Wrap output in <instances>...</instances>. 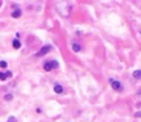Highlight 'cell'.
I'll use <instances>...</instances> for the list:
<instances>
[{
  "label": "cell",
  "instance_id": "1",
  "mask_svg": "<svg viewBox=\"0 0 141 122\" xmlns=\"http://www.w3.org/2000/svg\"><path fill=\"white\" fill-rule=\"evenodd\" d=\"M109 84H111V86L113 89H115V90H120L122 88L121 86V83L118 80H115V79H109Z\"/></svg>",
  "mask_w": 141,
  "mask_h": 122
},
{
  "label": "cell",
  "instance_id": "2",
  "mask_svg": "<svg viewBox=\"0 0 141 122\" xmlns=\"http://www.w3.org/2000/svg\"><path fill=\"white\" fill-rule=\"evenodd\" d=\"M50 50H51V45H44V46H42V49L39 51L37 56H39V57H42V56H44V54H46Z\"/></svg>",
  "mask_w": 141,
  "mask_h": 122
},
{
  "label": "cell",
  "instance_id": "3",
  "mask_svg": "<svg viewBox=\"0 0 141 122\" xmlns=\"http://www.w3.org/2000/svg\"><path fill=\"white\" fill-rule=\"evenodd\" d=\"M52 69H53L52 61H47V62L44 63V70H45V71H51Z\"/></svg>",
  "mask_w": 141,
  "mask_h": 122
},
{
  "label": "cell",
  "instance_id": "4",
  "mask_svg": "<svg viewBox=\"0 0 141 122\" xmlns=\"http://www.w3.org/2000/svg\"><path fill=\"white\" fill-rule=\"evenodd\" d=\"M20 15H22V10H19V9H16L11 13V16L14 17V18H18Z\"/></svg>",
  "mask_w": 141,
  "mask_h": 122
},
{
  "label": "cell",
  "instance_id": "5",
  "mask_svg": "<svg viewBox=\"0 0 141 122\" xmlns=\"http://www.w3.org/2000/svg\"><path fill=\"white\" fill-rule=\"evenodd\" d=\"M54 92H56L57 94H61L63 92L62 86H61V85H56V86H54Z\"/></svg>",
  "mask_w": 141,
  "mask_h": 122
},
{
  "label": "cell",
  "instance_id": "6",
  "mask_svg": "<svg viewBox=\"0 0 141 122\" xmlns=\"http://www.w3.org/2000/svg\"><path fill=\"white\" fill-rule=\"evenodd\" d=\"M133 77L136 78V79H141V70H136L133 71Z\"/></svg>",
  "mask_w": 141,
  "mask_h": 122
},
{
  "label": "cell",
  "instance_id": "7",
  "mask_svg": "<svg viewBox=\"0 0 141 122\" xmlns=\"http://www.w3.org/2000/svg\"><path fill=\"white\" fill-rule=\"evenodd\" d=\"M72 50H73L75 52H79V51L81 50V47H80V45H79V44L73 43V44H72Z\"/></svg>",
  "mask_w": 141,
  "mask_h": 122
},
{
  "label": "cell",
  "instance_id": "8",
  "mask_svg": "<svg viewBox=\"0 0 141 122\" xmlns=\"http://www.w3.org/2000/svg\"><path fill=\"white\" fill-rule=\"evenodd\" d=\"M13 46L15 47V49H19V47H20L19 41H18V40H14V41H13Z\"/></svg>",
  "mask_w": 141,
  "mask_h": 122
},
{
  "label": "cell",
  "instance_id": "9",
  "mask_svg": "<svg viewBox=\"0 0 141 122\" xmlns=\"http://www.w3.org/2000/svg\"><path fill=\"white\" fill-rule=\"evenodd\" d=\"M8 76H7V72H0V79L1 80H6Z\"/></svg>",
  "mask_w": 141,
  "mask_h": 122
},
{
  "label": "cell",
  "instance_id": "10",
  "mask_svg": "<svg viewBox=\"0 0 141 122\" xmlns=\"http://www.w3.org/2000/svg\"><path fill=\"white\" fill-rule=\"evenodd\" d=\"M52 63H53V69H56V68L59 67V63H58V61L52 60Z\"/></svg>",
  "mask_w": 141,
  "mask_h": 122
},
{
  "label": "cell",
  "instance_id": "11",
  "mask_svg": "<svg viewBox=\"0 0 141 122\" xmlns=\"http://www.w3.org/2000/svg\"><path fill=\"white\" fill-rule=\"evenodd\" d=\"M0 67H1V68H6L7 67V62H6V61H0Z\"/></svg>",
  "mask_w": 141,
  "mask_h": 122
},
{
  "label": "cell",
  "instance_id": "12",
  "mask_svg": "<svg viewBox=\"0 0 141 122\" xmlns=\"http://www.w3.org/2000/svg\"><path fill=\"white\" fill-rule=\"evenodd\" d=\"M8 122H16V119L14 118V117H10L9 120H8Z\"/></svg>",
  "mask_w": 141,
  "mask_h": 122
},
{
  "label": "cell",
  "instance_id": "13",
  "mask_svg": "<svg viewBox=\"0 0 141 122\" xmlns=\"http://www.w3.org/2000/svg\"><path fill=\"white\" fill-rule=\"evenodd\" d=\"M5 98H6L7 101H9V100H11V98H13V96H11V95H7V96H6Z\"/></svg>",
  "mask_w": 141,
  "mask_h": 122
},
{
  "label": "cell",
  "instance_id": "14",
  "mask_svg": "<svg viewBox=\"0 0 141 122\" xmlns=\"http://www.w3.org/2000/svg\"><path fill=\"white\" fill-rule=\"evenodd\" d=\"M134 115H136L137 118H138V117H141V112H137V113H136Z\"/></svg>",
  "mask_w": 141,
  "mask_h": 122
},
{
  "label": "cell",
  "instance_id": "15",
  "mask_svg": "<svg viewBox=\"0 0 141 122\" xmlns=\"http://www.w3.org/2000/svg\"><path fill=\"white\" fill-rule=\"evenodd\" d=\"M36 112H37V113H41V112H42V110H41V108H37Z\"/></svg>",
  "mask_w": 141,
  "mask_h": 122
}]
</instances>
